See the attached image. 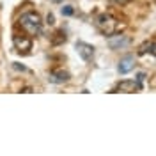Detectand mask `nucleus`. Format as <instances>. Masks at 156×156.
<instances>
[{
	"label": "nucleus",
	"instance_id": "1",
	"mask_svg": "<svg viewBox=\"0 0 156 156\" xmlns=\"http://www.w3.org/2000/svg\"><path fill=\"white\" fill-rule=\"evenodd\" d=\"M20 23L30 36H36V34L43 32V21H41V16L37 12H23L20 18Z\"/></svg>",
	"mask_w": 156,
	"mask_h": 156
},
{
	"label": "nucleus",
	"instance_id": "2",
	"mask_svg": "<svg viewBox=\"0 0 156 156\" xmlns=\"http://www.w3.org/2000/svg\"><path fill=\"white\" fill-rule=\"evenodd\" d=\"M96 27L99 29V32L105 34V36H114L117 30L121 29L119 21H117L115 18H112L110 14H99L96 18Z\"/></svg>",
	"mask_w": 156,
	"mask_h": 156
},
{
	"label": "nucleus",
	"instance_id": "3",
	"mask_svg": "<svg viewBox=\"0 0 156 156\" xmlns=\"http://www.w3.org/2000/svg\"><path fill=\"white\" fill-rule=\"evenodd\" d=\"M75 48H76L78 55L83 58L85 62H89L90 58L94 57V48L90 44H87V43H83V41H78L76 44H75Z\"/></svg>",
	"mask_w": 156,
	"mask_h": 156
},
{
	"label": "nucleus",
	"instance_id": "4",
	"mask_svg": "<svg viewBox=\"0 0 156 156\" xmlns=\"http://www.w3.org/2000/svg\"><path fill=\"white\" fill-rule=\"evenodd\" d=\"M108 46L112 50L126 48V46H129V39L126 36H112V37L108 39Z\"/></svg>",
	"mask_w": 156,
	"mask_h": 156
},
{
	"label": "nucleus",
	"instance_id": "5",
	"mask_svg": "<svg viewBox=\"0 0 156 156\" xmlns=\"http://www.w3.org/2000/svg\"><path fill=\"white\" fill-rule=\"evenodd\" d=\"M133 68H135V57L133 55H126V57L121 58V62H119V73L121 75L129 73Z\"/></svg>",
	"mask_w": 156,
	"mask_h": 156
},
{
	"label": "nucleus",
	"instance_id": "6",
	"mask_svg": "<svg viewBox=\"0 0 156 156\" xmlns=\"http://www.w3.org/2000/svg\"><path fill=\"white\" fill-rule=\"evenodd\" d=\"M48 80L51 83H64L69 80V73L64 69H57V71H51L48 75Z\"/></svg>",
	"mask_w": 156,
	"mask_h": 156
},
{
	"label": "nucleus",
	"instance_id": "7",
	"mask_svg": "<svg viewBox=\"0 0 156 156\" xmlns=\"http://www.w3.org/2000/svg\"><path fill=\"white\" fill-rule=\"evenodd\" d=\"M140 89H142V85L138 82H133V80H124L117 85V90H121V92H135Z\"/></svg>",
	"mask_w": 156,
	"mask_h": 156
},
{
	"label": "nucleus",
	"instance_id": "8",
	"mask_svg": "<svg viewBox=\"0 0 156 156\" xmlns=\"http://www.w3.org/2000/svg\"><path fill=\"white\" fill-rule=\"evenodd\" d=\"M14 46L20 50V51H29L30 46H32V43H30L29 37H20V36H14Z\"/></svg>",
	"mask_w": 156,
	"mask_h": 156
},
{
	"label": "nucleus",
	"instance_id": "9",
	"mask_svg": "<svg viewBox=\"0 0 156 156\" xmlns=\"http://www.w3.org/2000/svg\"><path fill=\"white\" fill-rule=\"evenodd\" d=\"M60 12H62V16H73L75 14V7L73 5H64L60 9Z\"/></svg>",
	"mask_w": 156,
	"mask_h": 156
},
{
	"label": "nucleus",
	"instance_id": "10",
	"mask_svg": "<svg viewBox=\"0 0 156 156\" xmlns=\"http://www.w3.org/2000/svg\"><path fill=\"white\" fill-rule=\"evenodd\" d=\"M151 44H153V43H146V44H142L140 50H138V53L144 55V53H147V51H151Z\"/></svg>",
	"mask_w": 156,
	"mask_h": 156
},
{
	"label": "nucleus",
	"instance_id": "11",
	"mask_svg": "<svg viewBox=\"0 0 156 156\" xmlns=\"http://www.w3.org/2000/svg\"><path fill=\"white\" fill-rule=\"evenodd\" d=\"M12 68H14V69H20V71H29L25 66H20L18 62H14V64H12Z\"/></svg>",
	"mask_w": 156,
	"mask_h": 156
},
{
	"label": "nucleus",
	"instance_id": "12",
	"mask_svg": "<svg viewBox=\"0 0 156 156\" xmlns=\"http://www.w3.org/2000/svg\"><path fill=\"white\" fill-rule=\"evenodd\" d=\"M144 78H146V75H144V73H138V76H136V82H138V83L142 85V82H144Z\"/></svg>",
	"mask_w": 156,
	"mask_h": 156
},
{
	"label": "nucleus",
	"instance_id": "13",
	"mask_svg": "<svg viewBox=\"0 0 156 156\" xmlns=\"http://www.w3.org/2000/svg\"><path fill=\"white\" fill-rule=\"evenodd\" d=\"M149 53H153V55L156 57V43H153V44H151V51H149Z\"/></svg>",
	"mask_w": 156,
	"mask_h": 156
},
{
	"label": "nucleus",
	"instance_id": "14",
	"mask_svg": "<svg viewBox=\"0 0 156 156\" xmlns=\"http://www.w3.org/2000/svg\"><path fill=\"white\" fill-rule=\"evenodd\" d=\"M48 23H50V25H53V23H55V20H53L51 14H48Z\"/></svg>",
	"mask_w": 156,
	"mask_h": 156
},
{
	"label": "nucleus",
	"instance_id": "15",
	"mask_svg": "<svg viewBox=\"0 0 156 156\" xmlns=\"http://www.w3.org/2000/svg\"><path fill=\"white\" fill-rule=\"evenodd\" d=\"M115 2H121V4H124V2H128V0H115Z\"/></svg>",
	"mask_w": 156,
	"mask_h": 156
},
{
	"label": "nucleus",
	"instance_id": "16",
	"mask_svg": "<svg viewBox=\"0 0 156 156\" xmlns=\"http://www.w3.org/2000/svg\"><path fill=\"white\" fill-rule=\"evenodd\" d=\"M50 2H62V0H50Z\"/></svg>",
	"mask_w": 156,
	"mask_h": 156
}]
</instances>
